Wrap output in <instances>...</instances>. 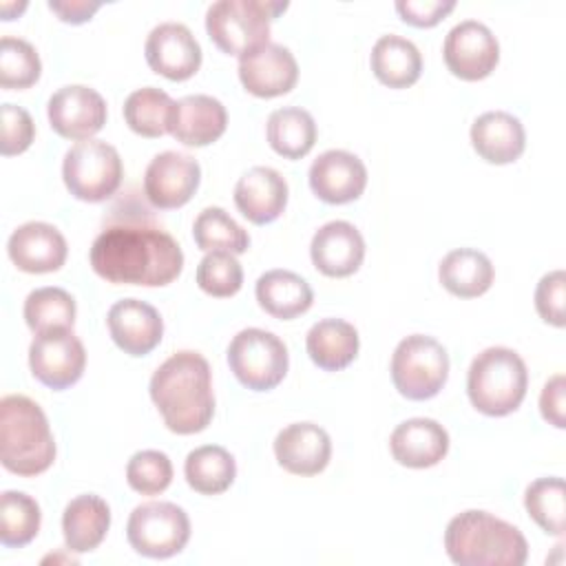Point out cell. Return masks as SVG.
<instances>
[{
	"label": "cell",
	"instance_id": "obj_13",
	"mask_svg": "<svg viewBox=\"0 0 566 566\" xmlns=\"http://www.w3.org/2000/svg\"><path fill=\"white\" fill-rule=\"evenodd\" d=\"M51 128L73 142L93 139L106 124L104 97L84 84H69L57 88L46 104Z\"/></svg>",
	"mask_w": 566,
	"mask_h": 566
},
{
	"label": "cell",
	"instance_id": "obj_9",
	"mask_svg": "<svg viewBox=\"0 0 566 566\" xmlns=\"http://www.w3.org/2000/svg\"><path fill=\"white\" fill-rule=\"evenodd\" d=\"M228 365L243 387L270 391L285 378L290 354L276 334L261 327H245L228 345Z\"/></svg>",
	"mask_w": 566,
	"mask_h": 566
},
{
	"label": "cell",
	"instance_id": "obj_45",
	"mask_svg": "<svg viewBox=\"0 0 566 566\" xmlns=\"http://www.w3.org/2000/svg\"><path fill=\"white\" fill-rule=\"evenodd\" d=\"M102 4L99 2H86V0H51L49 2V9L62 20V22H69V24H82V22H88L97 9Z\"/></svg>",
	"mask_w": 566,
	"mask_h": 566
},
{
	"label": "cell",
	"instance_id": "obj_46",
	"mask_svg": "<svg viewBox=\"0 0 566 566\" xmlns=\"http://www.w3.org/2000/svg\"><path fill=\"white\" fill-rule=\"evenodd\" d=\"M27 9V2H2L0 4V11H2V20H13L18 18L22 11Z\"/></svg>",
	"mask_w": 566,
	"mask_h": 566
},
{
	"label": "cell",
	"instance_id": "obj_11",
	"mask_svg": "<svg viewBox=\"0 0 566 566\" xmlns=\"http://www.w3.org/2000/svg\"><path fill=\"white\" fill-rule=\"evenodd\" d=\"M29 367L44 387L62 391L82 378L86 352L73 329L35 334L29 345Z\"/></svg>",
	"mask_w": 566,
	"mask_h": 566
},
{
	"label": "cell",
	"instance_id": "obj_35",
	"mask_svg": "<svg viewBox=\"0 0 566 566\" xmlns=\"http://www.w3.org/2000/svg\"><path fill=\"white\" fill-rule=\"evenodd\" d=\"M24 321L33 334L73 329L75 298L62 287H38L24 301Z\"/></svg>",
	"mask_w": 566,
	"mask_h": 566
},
{
	"label": "cell",
	"instance_id": "obj_2",
	"mask_svg": "<svg viewBox=\"0 0 566 566\" xmlns=\"http://www.w3.org/2000/svg\"><path fill=\"white\" fill-rule=\"evenodd\" d=\"M148 391L172 433H199L214 416L212 371L199 352L184 349L166 358L155 369Z\"/></svg>",
	"mask_w": 566,
	"mask_h": 566
},
{
	"label": "cell",
	"instance_id": "obj_25",
	"mask_svg": "<svg viewBox=\"0 0 566 566\" xmlns=\"http://www.w3.org/2000/svg\"><path fill=\"white\" fill-rule=\"evenodd\" d=\"M471 146L495 166L513 164L526 148L522 122L506 111H486L471 126Z\"/></svg>",
	"mask_w": 566,
	"mask_h": 566
},
{
	"label": "cell",
	"instance_id": "obj_16",
	"mask_svg": "<svg viewBox=\"0 0 566 566\" xmlns=\"http://www.w3.org/2000/svg\"><path fill=\"white\" fill-rule=\"evenodd\" d=\"M310 188L325 203L356 201L367 186V168L349 150H325L310 166Z\"/></svg>",
	"mask_w": 566,
	"mask_h": 566
},
{
	"label": "cell",
	"instance_id": "obj_34",
	"mask_svg": "<svg viewBox=\"0 0 566 566\" xmlns=\"http://www.w3.org/2000/svg\"><path fill=\"white\" fill-rule=\"evenodd\" d=\"M192 237L199 250L203 252H230L243 254L250 248L248 232L217 206L203 208L192 226Z\"/></svg>",
	"mask_w": 566,
	"mask_h": 566
},
{
	"label": "cell",
	"instance_id": "obj_6",
	"mask_svg": "<svg viewBox=\"0 0 566 566\" xmlns=\"http://www.w3.org/2000/svg\"><path fill=\"white\" fill-rule=\"evenodd\" d=\"M285 9L287 2L217 0L206 11V31L223 53L241 60L268 44L270 22Z\"/></svg>",
	"mask_w": 566,
	"mask_h": 566
},
{
	"label": "cell",
	"instance_id": "obj_43",
	"mask_svg": "<svg viewBox=\"0 0 566 566\" xmlns=\"http://www.w3.org/2000/svg\"><path fill=\"white\" fill-rule=\"evenodd\" d=\"M455 9V0H398L396 11L402 22L420 29L436 27Z\"/></svg>",
	"mask_w": 566,
	"mask_h": 566
},
{
	"label": "cell",
	"instance_id": "obj_30",
	"mask_svg": "<svg viewBox=\"0 0 566 566\" xmlns=\"http://www.w3.org/2000/svg\"><path fill=\"white\" fill-rule=\"evenodd\" d=\"M376 80L389 88H407L422 73V55L418 46L396 33L376 40L369 57Z\"/></svg>",
	"mask_w": 566,
	"mask_h": 566
},
{
	"label": "cell",
	"instance_id": "obj_33",
	"mask_svg": "<svg viewBox=\"0 0 566 566\" xmlns=\"http://www.w3.org/2000/svg\"><path fill=\"white\" fill-rule=\"evenodd\" d=\"M175 99L155 86L133 91L124 102V119L128 128L142 137H161L170 133L175 117Z\"/></svg>",
	"mask_w": 566,
	"mask_h": 566
},
{
	"label": "cell",
	"instance_id": "obj_27",
	"mask_svg": "<svg viewBox=\"0 0 566 566\" xmlns=\"http://www.w3.org/2000/svg\"><path fill=\"white\" fill-rule=\"evenodd\" d=\"M254 294L261 310L281 321L305 314L314 301L310 283L301 274L290 270H268L265 274H261Z\"/></svg>",
	"mask_w": 566,
	"mask_h": 566
},
{
	"label": "cell",
	"instance_id": "obj_44",
	"mask_svg": "<svg viewBox=\"0 0 566 566\" xmlns=\"http://www.w3.org/2000/svg\"><path fill=\"white\" fill-rule=\"evenodd\" d=\"M564 374H555L553 378L546 380L542 394H539V411H542V418L557 427V429H564L566 427V420H564Z\"/></svg>",
	"mask_w": 566,
	"mask_h": 566
},
{
	"label": "cell",
	"instance_id": "obj_3",
	"mask_svg": "<svg viewBox=\"0 0 566 566\" xmlns=\"http://www.w3.org/2000/svg\"><path fill=\"white\" fill-rule=\"evenodd\" d=\"M444 551L458 566H522L528 542L517 526L489 511L469 509L447 524Z\"/></svg>",
	"mask_w": 566,
	"mask_h": 566
},
{
	"label": "cell",
	"instance_id": "obj_1",
	"mask_svg": "<svg viewBox=\"0 0 566 566\" xmlns=\"http://www.w3.org/2000/svg\"><path fill=\"white\" fill-rule=\"evenodd\" d=\"M91 268L117 285L161 287L184 268L179 243L150 219L126 217L111 221L91 245Z\"/></svg>",
	"mask_w": 566,
	"mask_h": 566
},
{
	"label": "cell",
	"instance_id": "obj_26",
	"mask_svg": "<svg viewBox=\"0 0 566 566\" xmlns=\"http://www.w3.org/2000/svg\"><path fill=\"white\" fill-rule=\"evenodd\" d=\"M111 526V509L104 497L95 493H84L73 497L62 513L64 544L71 553L95 551Z\"/></svg>",
	"mask_w": 566,
	"mask_h": 566
},
{
	"label": "cell",
	"instance_id": "obj_24",
	"mask_svg": "<svg viewBox=\"0 0 566 566\" xmlns=\"http://www.w3.org/2000/svg\"><path fill=\"white\" fill-rule=\"evenodd\" d=\"M228 126L226 106L203 93L186 95L175 104V117L170 135L184 146H208L217 142Z\"/></svg>",
	"mask_w": 566,
	"mask_h": 566
},
{
	"label": "cell",
	"instance_id": "obj_20",
	"mask_svg": "<svg viewBox=\"0 0 566 566\" xmlns=\"http://www.w3.org/2000/svg\"><path fill=\"white\" fill-rule=\"evenodd\" d=\"M314 268L334 279L354 274L365 259V239L349 221H329L321 226L310 243Z\"/></svg>",
	"mask_w": 566,
	"mask_h": 566
},
{
	"label": "cell",
	"instance_id": "obj_38",
	"mask_svg": "<svg viewBox=\"0 0 566 566\" xmlns=\"http://www.w3.org/2000/svg\"><path fill=\"white\" fill-rule=\"evenodd\" d=\"M42 62L33 44L22 38L4 35L0 40V86L29 88L38 82Z\"/></svg>",
	"mask_w": 566,
	"mask_h": 566
},
{
	"label": "cell",
	"instance_id": "obj_19",
	"mask_svg": "<svg viewBox=\"0 0 566 566\" xmlns=\"http://www.w3.org/2000/svg\"><path fill=\"white\" fill-rule=\"evenodd\" d=\"M239 80L243 88L256 97H279L294 88L298 64L287 46L268 42L239 60Z\"/></svg>",
	"mask_w": 566,
	"mask_h": 566
},
{
	"label": "cell",
	"instance_id": "obj_41",
	"mask_svg": "<svg viewBox=\"0 0 566 566\" xmlns=\"http://www.w3.org/2000/svg\"><path fill=\"white\" fill-rule=\"evenodd\" d=\"M35 137V124L31 115L15 104H2V142L0 153L4 157L24 153Z\"/></svg>",
	"mask_w": 566,
	"mask_h": 566
},
{
	"label": "cell",
	"instance_id": "obj_15",
	"mask_svg": "<svg viewBox=\"0 0 566 566\" xmlns=\"http://www.w3.org/2000/svg\"><path fill=\"white\" fill-rule=\"evenodd\" d=\"M148 66L172 82L192 77L201 66V46L192 31L181 22L157 24L144 44Z\"/></svg>",
	"mask_w": 566,
	"mask_h": 566
},
{
	"label": "cell",
	"instance_id": "obj_31",
	"mask_svg": "<svg viewBox=\"0 0 566 566\" xmlns=\"http://www.w3.org/2000/svg\"><path fill=\"white\" fill-rule=\"evenodd\" d=\"M265 135L276 155L285 159H301L316 144V122L305 108L283 106L270 113Z\"/></svg>",
	"mask_w": 566,
	"mask_h": 566
},
{
	"label": "cell",
	"instance_id": "obj_39",
	"mask_svg": "<svg viewBox=\"0 0 566 566\" xmlns=\"http://www.w3.org/2000/svg\"><path fill=\"white\" fill-rule=\"evenodd\" d=\"M126 482L142 495H159L172 482V462L157 449L137 451L126 464Z\"/></svg>",
	"mask_w": 566,
	"mask_h": 566
},
{
	"label": "cell",
	"instance_id": "obj_23",
	"mask_svg": "<svg viewBox=\"0 0 566 566\" xmlns=\"http://www.w3.org/2000/svg\"><path fill=\"white\" fill-rule=\"evenodd\" d=\"M389 451L402 467L427 469L447 455L449 433L433 418H409L391 431Z\"/></svg>",
	"mask_w": 566,
	"mask_h": 566
},
{
	"label": "cell",
	"instance_id": "obj_12",
	"mask_svg": "<svg viewBox=\"0 0 566 566\" xmlns=\"http://www.w3.org/2000/svg\"><path fill=\"white\" fill-rule=\"evenodd\" d=\"M442 57L455 77L478 82L495 71L500 62V44L486 24L462 20L447 33Z\"/></svg>",
	"mask_w": 566,
	"mask_h": 566
},
{
	"label": "cell",
	"instance_id": "obj_40",
	"mask_svg": "<svg viewBox=\"0 0 566 566\" xmlns=\"http://www.w3.org/2000/svg\"><path fill=\"white\" fill-rule=\"evenodd\" d=\"M197 285L217 298L234 296L243 285V270L230 252H208L197 265Z\"/></svg>",
	"mask_w": 566,
	"mask_h": 566
},
{
	"label": "cell",
	"instance_id": "obj_42",
	"mask_svg": "<svg viewBox=\"0 0 566 566\" xmlns=\"http://www.w3.org/2000/svg\"><path fill=\"white\" fill-rule=\"evenodd\" d=\"M564 294H566L564 270H553L539 279L535 287V310L544 323L564 327Z\"/></svg>",
	"mask_w": 566,
	"mask_h": 566
},
{
	"label": "cell",
	"instance_id": "obj_18",
	"mask_svg": "<svg viewBox=\"0 0 566 566\" xmlns=\"http://www.w3.org/2000/svg\"><path fill=\"white\" fill-rule=\"evenodd\" d=\"M7 252L18 270L29 274H46L64 265L69 245L55 226L44 221H27L11 232Z\"/></svg>",
	"mask_w": 566,
	"mask_h": 566
},
{
	"label": "cell",
	"instance_id": "obj_28",
	"mask_svg": "<svg viewBox=\"0 0 566 566\" xmlns=\"http://www.w3.org/2000/svg\"><path fill=\"white\" fill-rule=\"evenodd\" d=\"M358 332L343 318H323L314 323L305 338L312 363L325 371H340L358 356Z\"/></svg>",
	"mask_w": 566,
	"mask_h": 566
},
{
	"label": "cell",
	"instance_id": "obj_4",
	"mask_svg": "<svg viewBox=\"0 0 566 566\" xmlns=\"http://www.w3.org/2000/svg\"><path fill=\"white\" fill-rule=\"evenodd\" d=\"M55 460V440L42 407L9 394L0 400V462L7 471L31 478L44 473Z\"/></svg>",
	"mask_w": 566,
	"mask_h": 566
},
{
	"label": "cell",
	"instance_id": "obj_5",
	"mask_svg": "<svg viewBox=\"0 0 566 566\" xmlns=\"http://www.w3.org/2000/svg\"><path fill=\"white\" fill-rule=\"evenodd\" d=\"M526 389V363L515 349L486 347L471 360L467 394L480 413L493 418L513 413L522 405Z\"/></svg>",
	"mask_w": 566,
	"mask_h": 566
},
{
	"label": "cell",
	"instance_id": "obj_7",
	"mask_svg": "<svg viewBox=\"0 0 566 566\" xmlns=\"http://www.w3.org/2000/svg\"><path fill=\"white\" fill-rule=\"evenodd\" d=\"M389 369L400 396L429 400L449 378V354L433 336L411 334L396 345Z\"/></svg>",
	"mask_w": 566,
	"mask_h": 566
},
{
	"label": "cell",
	"instance_id": "obj_36",
	"mask_svg": "<svg viewBox=\"0 0 566 566\" xmlns=\"http://www.w3.org/2000/svg\"><path fill=\"white\" fill-rule=\"evenodd\" d=\"M40 504L22 491L0 495V542L7 548L27 546L40 531Z\"/></svg>",
	"mask_w": 566,
	"mask_h": 566
},
{
	"label": "cell",
	"instance_id": "obj_22",
	"mask_svg": "<svg viewBox=\"0 0 566 566\" xmlns=\"http://www.w3.org/2000/svg\"><path fill=\"white\" fill-rule=\"evenodd\" d=\"M234 203L250 223H272L287 206V181L270 166H254L239 177Z\"/></svg>",
	"mask_w": 566,
	"mask_h": 566
},
{
	"label": "cell",
	"instance_id": "obj_14",
	"mask_svg": "<svg viewBox=\"0 0 566 566\" xmlns=\"http://www.w3.org/2000/svg\"><path fill=\"white\" fill-rule=\"evenodd\" d=\"M199 181L201 168L195 157L177 150H164L146 166L144 195L155 208L172 210L192 199Z\"/></svg>",
	"mask_w": 566,
	"mask_h": 566
},
{
	"label": "cell",
	"instance_id": "obj_37",
	"mask_svg": "<svg viewBox=\"0 0 566 566\" xmlns=\"http://www.w3.org/2000/svg\"><path fill=\"white\" fill-rule=\"evenodd\" d=\"M524 506L531 520L548 535H564L566 515V489L564 480L557 475L537 478L524 491Z\"/></svg>",
	"mask_w": 566,
	"mask_h": 566
},
{
	"label": "cell",
	"instance_id": "obj_29",
	"mask_svg": "<svg viewBox=\"0 0 566 566\" xmlns=\"http://www.w3.org/2000/svg\"><path fill=\"white\" fill-rule=\"evenodd\" d=\"M438 279L447 292L460 298H475L489 292L495 279L491 259L473 248H458L442 256Z\"/></svg>",
	"mask_w": 566,
	"mask_h": 566
},
{
	"label": "cell",
	"instance_id": "obj_17",
	"mask_svg": "<svg viewBox=\"0 0 566 566\" xmlns=\"http://www.w3.org/2000/svg\"><path fill=\"white\" fill-rule=\"evenodd\" d=\"M106 325L113 343L128 356L150 354L164 336L159 312L139 298H122L111 305Z\"/></svg>",
	"mask_w": 566,
	"mask_h": 566
},
{
	"label": "cell",
	"instance_id": "obj_32",
	"mask_svg": "<svg viewBox=\"0 0 566 566\" xmlns=\"http://www.w3.org/2000/svg\"><path fill=\"white\" fill-rule=\"evenodd\" d=\"M184 475L188 486L197 493L219 495L234 482L237 462L228 449L219 444H203L186 455Z\"/></svg>",
	"mask_w": 566,
	"mask_h": 566
},
{
	"label": "cell",
	"instance_id": "obj_10",
	"mask_svg": "<svg viewBox=\"0 0 566 566\" xmlns=\"http://www.w3.org/2000/svg\"><path fill=\"white\" fill-rule=\"evenodd\" d=\"M128 544L144 557L166 559L181 553L190 539L188 513L172 502H144L126 524Z\"/></svg>",
	"mask_w": 566,
	"mask_h": 566
},
{
	"label": "cell",
	"instance_id": "obj_8",
	"mask_svg": "<svg viewBox=\"0 0 566 566\" xmlns=\"http://www.w3.org/2000/svg\"><path fill=\"white\" fill-rule=\"evenodd\" d=\"M62 177L75 199L99 203L122 186L124 166L115 146L102 139H84L66 150Z\"/></svg>",
	"mask_w": 566,
	"mask_h": 566
},
{
	"label": "cell",
	"instance_id": "obj_21",
	"mask_svg": "<svg viewBox=\"0 0 566 566\" xmlns=\"http://www.w3.org/2000/svg\"><path fill=\"white\" fill-rule=\"evenodd\" d=\"M276 462L294 475H316L332 458L327 431L314 422H292L274 438Z\"/></svg>",
	"mask_w": 566,
	"mask_h": 566
}]
</instances>
